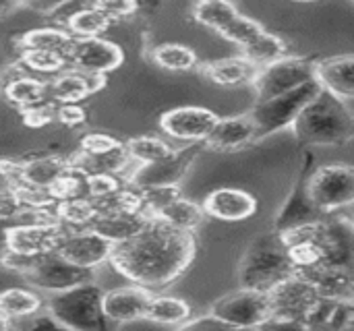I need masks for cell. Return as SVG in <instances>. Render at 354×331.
<instances>
[{
    "mask_svg": "<svg viewBox=\"0 0 354 331\" xmlns=\"http://www.w3.org/2000/svg\"><path fill=\"white\" fill-rule=\"evenodd\" d=\"M195 253L197 243L191 232L147 220L135 236L114 245L108 263L135 286L158 294L189 269Z\"/></svg>",
    "mask_w": 354,
    "mask_h": 331,
    "instance_id": "obj_1",
    "label": "cell"
},
{
    "mask_svg": "<svg viewBox=\"0 0 354 331\" xmlns=\"http://www.w3.org/2000/svg\"><path fill=\"white\" fill-rule=\"evenodd\" d=\"M303 145H344L353 139V114L346 102L319 91L290 126Z\"/></svg>",
    "mask_w": 354,
    "mask_h": 331,
    "instance_id": "obj_2",
    "label": "cell"
},
{
    "mask_svg": "<svg viewBox=\"0 0 354 331\" xmlns=\"http://www.w3.org/2000/svg\"><path fill=\"white\" fill-rule=\"evenodd\" d=\"M290 274L292 265L288 259V251L278 232H270L251 243L239 265L241 286L261 292H268L274 284L288 278Z\"/></svg>",
    "mask_w": 354,
    "mask_h": 331,
    "instance_id": "obj_3",
    "label": "cell"
},
{
    "mask_svg": "<svg viewBox=\"0 0 354 331\" xmlns=\"http://www.w3.org/2000/svg\"><path fill=\"white\" fill-rule=\"evenodd\" d=\"M104 290L95 282L56 292L50 299V315L64 328L75 331H112V323L102 311Z\"/></svg>",
    "mask_w": 354,
    "mask_h": 331,
    "instance_id": "obj_4",
    "label": "cell"
},
{
    "mask_svg": "<svg viewBox=\"0 0 354 331\" xmlns=\"http://www.w3.org/2000/svg\"><path fill=\"white\" fill-rule=\"evenodd\" d=\"M322 91L319 83L313 79L288 93H282L278 97H272L268 102H255L253 110L249 112V118L255 126L257 139H263L268 135H274L278 131H284L295 124L299 114L305 110V106Z\"/></svg>",
    "mask_w": 354,
    "mask_h": 331,
    "instance_id": "obj_5",
    "label": "cell"
},
{
    "mask_svg": "<svg viewBox=\"0 0 354 331\" xmlns=\"http://www.w3.org/2000/svg\"><path fill=\"white\" fill-rule=\"evenodd\" d=\"M207 315L228 328L241 331L257 330L272 319L268 292L243 288V286L220 296L209 307Z\"/></svg>",
    "mask_w": 354,
    "mask_h": 331,
    "instance_id": "obj_6",
    "label": "cell"
},
{
    "mask_svg": "<svg viewBox=\"0 0 354 331\" xmlns=\"http://www.w3.org/2000/svg\"><path fill=\"white\" fill-rule=\"evenodd\" d=\"M307 197L322 216L336 214L354 201V172L346 164H330L307 176Z\"/></svg>",
    "mask_w": 354,
    "mask_h": 331,
    "instance_id": "obj_7",
    "label": "cell"
},
{
    "mask_svg": "<svg viewBox=\"0 0 354 331\" xmlns=\"http://www.w3.org/2000/svg\"><path fill=\"white\" fill-rule=\"evenodd\" d=\"M313 62L297 56H284L257 70L253 85L257 102H268L282 93H288L309 81H313Z\"/></svg>",
    "mask_w": 354,
    "mask_h": 331,
    "instance_id": "obj_8",
    "label": "cell"
},
{
    "mask_svg": "<svg viewBox=\"0 0 354 331\" xmlns=\"http://www.w3.org/2000/svg\"><path fill=\"white\" fill-rule=\"evenodd\" d=\"M272 319L284 323H303L307 313L319 301L317 290L305 278L290 274L268 290Z\"/></svg>",
    "mask_w": 354,
    "mask_h": 331,
    "instance_id": "obj_9",
    "label": "cell"
},
{
    "mask_svg": "<svg viewBox=\"0 0 354 331\" xmlns=\"http://www.w3.org/2000/svg\"><path fill=\"white\" fill-rule=\"evenodd\" d=\"M31 286L46 292H64L75 286L93 282V272L81 269L68 261H64L58 253H48L37 259V263L23 276Z\"/></svg>",
    "mask_w": 354,
    "mask_h": 331,
    "instance_id": "obj_10",
    "label": "cell"
},
{
    "mask_svg": "<svg viewBox=\"0 0 354 331\" xmlns=\"http://www.w3.org/2000/svg\"><path fill=\"white\" fill-rule=\"evenodd\" d=\"M112 249L114 245L102 238L97 232H93L91 228H81V230H66L56 253L64 261L81 269L95 272L100 265H106L110 261Z\"/></svg>",
    "mask_w": 354,
    "mask_h": 331,
    "instance_id": "obj_11",
    "label": "cell"
},
{
    "mask_svg": "<svg viewBox=\"0 0 354 331\" xmlns=\"http://www.w3.org/2000/svg\"><path fill=\"white\" fill-rule=\"evenodd\" d=\"M66 58L73 70L106 77V73L122 64L124 54L114 41L104 37H91V39H75Z\"/></svg>",
    "mask_w": 354,
    "mask_h": 331,
    "instance_id": "obj_12",
    "label": "cell"
},
{
    "mask_svg": "<svg viewBox=\"0 0 354 331\" xmlns=\"http://www.w3.org/2000/svg\"><path fill=\"white\" fill-rule=\"evenodd\" d=\"M218 114L201 108V106H180L168 110L160 118V126L172 139L189 141V143H203L212 129L218 122Z\"/></svg>",
    "mask_w": 354,
    "mask_h": 331,
    "instance_id": "obj_13",
    "label": "cell"
},
{
    "mask_svg": "<svg viewBox=\"0 0 354 331\" xmlns=\"http://www.w3.org/2000/svg\"><path fill=\"white\" fill-rule=\"evenodd\" d=\"M66 230L62 226H37V224H15L6 226V251L17 255H48L56 253Z\"/></svg>",
    "mask_w": 354,
    "mask_h": 331,
    "instance_id": "obj_14",
    "label": "cell"
},
{
    "mask_svg": "<svg viewBox=\"0 0 354 331\" xmlns=\"http://www.w3.org/2000/svg\"><path fill=\"white\" fill-rule=\"evenodd\" d=\"M317 243L324 251L326 265L353 269V222L351 218L326 216L317 224Z\"/></svg>",
    "mask_w": 354,
    "mask_h": 331,
    "instance_id": "obj_15",
    "label": "cell"
},
{
    "mask_svg": "<svg viewBox=\"0 0 354 331\" xmlns=\"http://www.w3.org/2000/svg\"><path fill=\"white\" fill-rule=\"evenodd\" d=\"M149 299H151V292L135 284L112 288V290H106L102 296V311L106 319L114 325L133 323V321L145 319Z\"/></svg>",
    "mask_w": 354,
    "mask_h": 331,
    "instance_id": "obj_16",
    "label": "cell"
},
{
    "mask_svg": "<svg viewBox=\"0 0 354 331\" xmlns=\"http://www.w3.org/2000/svg\"><path fill=\"white\" fill-rule=\"evenodd\" d=\"M203 214L222 222H243L255 216L257 199L241 189H216L203 201Z\"/></svg>",
    "mask_w": 354,
    "mask_h": 331,
    "instance_id": "obj_17",
    "label": "cell"
},
{
    "mask_svg": "<svg viewBox=\"0 0 354 331\" xmlns=\"http://www.w3.org/2000/svg\"><path fill=\"white\" fill-rule=\"evenodd\" d=\"M313 75L319 87L342 102H351L354 95V58L351 54L332 56L313 62Z\"/></svg>",
    "mask_w": 354,
    "mask_h": 331,
    "instance_id": "obj_18",
    "label": "cell"
},
{
    "mask_svg": "<svg viewBox=\"0 0 354 331\" xmlns=\"http://www.w3.org/2000/svg\"><path fill=\"white\" fill-rule=\"evenodd\" d=\"M106 85V77L100 75H87L79 70H64L48 81V100L56 106L62 104H79L91 93L100 91Z\"/></svg>",
    "mask_w": 354,
    "mask_h": 331,
    "instance_id": "obj_19",
    "label": "cell"
},
{
    "mask_svg": "<svg viewBox=\"0 0 354 331\" xmlns=\"http://www.w3.org/2000/svg\"><path fill=\"white\" fill-rule=\"evenodd\" d=\"M253 141H257V133L249 114H239V116L218 118L216 126L212 129L203 145L214 151H234Z\"/></svg>",
    "mask_w": 354,
    "mask_h": 331,
    "instance_id": "obj_20",
    "label": "cell"
},
{
    "mask_svg": "<svg viewBox=\"0 0 354 331\" xmlns=\"http://www.w3.org/2000/svg\"><path fill=\"white\" fill-rule=\"evenodd\" d=\"M305 185H307V176L297 182L295 191L290 193L288 201L284 203L282 211L278 214L276 224H274V232L282 234V232H288V230H295V228H301V226L317 224V222H322L326 218L309 201Z\"/></svg>",
    "mask_w": 354,
    "mask_h": 331,
    "instance_id": "obj_21",
    "label": "cell"
},
{
    "mask_svg": "<svg viewBox=\"0 0 354 331\" xmlns=\"http://www.w3.org/2000/svg\"><path fill=\"white\" fill-rule=\"evenodd\" d=\"M305 331H351L353 330V303L319 299L303 319Z\"/></svg>",
    "mask_w": 354,
    "mask_h": 331,
    "instance_id": "obj_22",
    "label": "cell"
},
{
    "mask_svg": "<svg viewBox=\"0 0 354 331\" xmlns=\"http://www.w3.org/2000/svg\"><path fill=\"white\" fill-rule=\"evenodd\" d=\"M145 222L147 218L137 211H97L89 228L97 232L102 238H106L108 243L120 245L131 236H135Z\"/></svg>",
    "mask_w": 354,
    "mask_h": 331,
    "instance_id": "obj_23",
    "label": "cell"
},
{
    "mask_svg": "<svg viewBox=\"0 0 354 331\" xmlns=\"http://www.w3.org/2000/svg\"><path fill=\"white\" fill-rule=\"evenodd\" d=\"M301 278H305L309 284H313L319 299L353 303V269H348V267L326 265V267H319Z\"/></svg>",
    "mask_w": 354,
    "mask_h": 331,
    "instance_id": "obj_24",
    "label": "cell"
},
{
    "mask_svg": "<svg viewBox=\"0 0 354 331\" xmlns=\"http://www.w3.org/2000/svg\"><path fill=\"white\" fill-rule=\"evenodd\" d=\"M66 170H68V160L60 155H41V158L25 160V162H19V182L35 187V189H48Z\"/></svg>",
    "mask_w": 354,
    "mask_h": 331,
    "instance_id": "obj_25",
    "label": "cell"
},
{
    "mask_svg": "<svg viewBox=\"0 0 354 331\" xmlns=\"http://www.w3.org/2000/svg\"><path fill=\"white\" fill-rule=\"evenodd\" d=\"M73 44H75V37L66 29H60V27H39L19 37L21 52H54V54L68 56Z\"/></svg>",
    "mask_w": 354,
    "mask_h": 331,
    "instance_id": "obj_26",
    "label": "cell"
},
{
    "mask_svg": "<svg viewBox=\"0 0 354 331\" xmlns=\"http://www.w3.org/2000/svg\"><path fill=\"white\" fill-rule=\"evenodd\" d=\"M257 66L251 64L247 58L243 56H234V58H224V60H214L209 62L203 73L209 81H214L216 85H224V87H234V85H243V83H253L255 75H257Z\"/></svg>",
    "mask_w": 354,
    "mask_h": 331,
    "instance_id": "obj_27",
    "label": "cell"
},
{
    "mask_svg": "<svg viewBox=\"0 0 354 331\" xmlns=\"http://www.w3.org/2000/svg\"><path fill=\"white\" fill-rule=\"evenodd\" d=\"M205 214H203V207L195 201H189L185 197L172 201L170 205H166L162 211H158L151 220H158L174 230H180V232H195L201 222H203Z\"/></svg>",
    "mask_w": 354,
    "mask_h": 331,
    "instance_id": "obj_28",
    "label": "cell"
},
{
    "mask_svg": "<svg viewBox=\"0 0 354 331\" xmlns=\"http://www.w3.org/2000/svg\"><path fill=\"white\" fill-rule=\"evenodd\" d=\"M191 305L178 296H168V294H151L145 319L160 323V325H183L185 321L191 319Z\"/></svg>",
    "mask_w": 354,
    "mask_h": 331,
    "instance_id": "obj_29",
    "label": "cell"
},
{
    "mask_svg": "<svg viewBox=\"0 0 354 331\" xmlns=\"http://www.w3.org/2000/svg\"><path fill=\"white\" fill-rule=\"evenodd\" d=\"M124 149L131 158V162H135L137 166H153L160 162L170 160L176 149L166 143L160 137L153 135H141V137H133L124 143Z\"/></svg>",
    "mask_w": 354,
    "mask_h": 331,
    "instance_id": "obj_30",
    "label": "cell"
},
{
    "mask_svg": "<svg viewBox=\"0 0 354 331\" xmlns=\"http://www.w3.org/2000/svg\"><path fill=\"white\" fill-rule=\"evenodd\" d=\"M2 95L19 110H25L48 100V81L37 79L33 75H23L17 81H12L2 91Z\"/></svg>",
    "mask_w": 354,
    "mask_h": 331,
    "instance_id": "obj_31",
    "label": "cell"
},
{
    "mask_svg": "<svg viewBox=\"0 0 354 331\" xmlns=\"http://www.w3.org/2000/svg\"><path fill=\"white\" fill-rule=\"evenodd\" d=\"M56 209V220L64 230H81V228H89L93 218L97 216L95 203L87 197L81 199H68V201H60L54 205Z\"/></svg>",
    "mask_w": 354,
    "mask_h": 331,
    "instance_id": "obj_32",
    "label": "cell"
},
{
    "mask_svg": "<svg viewBox=\"0 0 354 331\" xmlns=\"http://www.w3.org/2000/svg\"><path fill=\"white\" fill-rule=\"evenodd\" d=\"M41 309V299L27 288H6L0 292V315L4 319H23Z\"/></svg>",
    "mask_w": 354,
    "mask_h": 331,
    "instance_id": "obj_33",
    "label": "cell"
},
{
    "mask_svg": "<svg viewBox=\"0 0 354 331\" xmlns=\"http://www.w3.org/2000/svg\"><path fill=\"white\" fill-rule=\"evenodd\" d=\"M284 52H286V44L276 33H270L263 29L251 44H247L243 48V58H247L257 68H263V66L284 58Z\"/></svg>",
    "mask_w": 354,
    "mask_h": 331,
    "instance_id": "obj_34",
    "label": "cell"
},
{
    "mask_svg": "<svg viewBox=\"0 0 354 331\" xmlns=\"http://www.w3.org/2000/svg\"><path fill=\"white\" fill-rule=\"evenodd\" d=\"M137 193H139V211L147 220H151L166 205L183 197V191L178 185H143V187H137Z\"/></svg>",
    "mask_w": 354,
    "mask_h": 331,
    "instance_id": "obj_35",
    "label": "cell"
},
{
    "mask_svg": "<svg viewBox=\"0 0 354 331\" xmlns=\"http://www.w3.org/2000/svg\"><path fill=\"white\" fill-rule=\"evenodd\" d=\"M239 15V8L226 0H203L193 6V17L197 23L222 33V29Z\"/></svg>",
    "mask_w": 354,
    "mask_h": 331,
    "instance_id": "obj_36",
    "label": "cell"
},
{
    "mask_svg": "<svg viewBox=\"0 0 354 331\" xmlns=\"http://www.w3.org/2000/svg\"><path fill=\"white\" fill-rule=\"evenodd\" d=\"M110 27V21L91 4L79 8L77 12L71 15L68 19V33L75 39H91L100 37L106 29Z\"/></svg>",
    "mask_w": 354,
    "mask_h": 331,
    "instance_id": "obj_37",
    "label": "cell"
},
{
    "mask_svg": "<svg viewBox=\"0 0 354 331\" xmlns=\"http://www.w3.org/2000/svg\"><path fill=\"white\" fill-rule=\"evenodd\" d=\"M19 64L33 77L35 75L56 77L71 68L68 58L64 54H54V52H21Z\"/></svg>",
    "mask_w": 354,
    "mask_h": 331,
    "instance_id": "obj_38",
    "label": "cell"
},
{
    "mask_svg": "<svg viewBox=\"0 0 354 331\" xmlns=\"http://www.w3.org/2000/svg\"><path fill=\"white\" fill-rule=\"evenodd\" d=\"M153 62L166 70L183 73L197 64V54L183 44H162L153 50Z\"/></svg>",
    "mask_w": 354,
    "mask_h": 331,
    "instance_id": "obj_39",
    "label": "cell"
},
{
    "mask_svg": "<svg viewBox=\"0 0 354 331\" xmlns=\"http://www.w3.org/2000/svg\"><path fill=\"white\" fill-rule=\"evenodd\" d=\"M48 193L54 199V203L68 201V199H81V197H85V176L68 166V170L64 174H60L48 187Z\"/></svg>",
    "mask_w": 354,
    "mask_h": 331,
    "instance_id": "obj_40",
    "label": "cell"
},
{
    "mask_svg": "<svg viewBox=\"0 0 354 331\" xmlns=\"http://www.w3.org/2000/svg\"><path fill=\"white\" fill-rule=\"evenodd\" d=\"M263 31V27L255 21V19H249V17H245V15H236L224 29H222V37H226V39H230V41H234V44H239L241 48H245L247 44H251L259 33Z\"/></svg>",
    "mask_w": 354,
    "mask_h": 331,
    "instance_id": "obj_41",
    "label": "cell"
},
{
    "mask_svg": "<svg viewBox=\"0 0 354 331\" xmlns=\"http://www.w3.org/2000/svg\"><path fill=\"white\" fill-rule=\"evenodd\" d=\"M124 185L129 182L116 174H91L85 176V197L91 201H100L118 193Z\"/></svg>",
    "mask_w": 354,
    "mask_h": 331,
    "instance_id": "obj_42",
    "label": "cell"
},
{
    "mask_svg": "<svg viewBox=\"0 0 354 331\" xmlns=\"http://www.w3.org/2000/svg\"><path fill=\"white\" fill-rule=\"evenodd\" d=\"M120 145H122V141H118L112 135H106V133H87L81 139L79 151L81 153H87V155H102V153L114 151Z\"/></svg>",
    "mask_w": 354,
    "mask_h": 331,
    "instance_id": "obj_43",
    "label": "cell"
},
{
    "mask_svg": "<svg viewBox=\"0 0 354 331\" xmlns=\"http://www.w3.org/2000/svg\"><path fill=\"white\" fill-rule=\"evenodd\" d=\"M93 8H97L110 23L116 21V19H127L131 17L133 12H137L139 4L133 2V0H97L91 4Z\"/></svg>",
    "mask_w": 354,
    "mask_h": 331,
    "instance_id": "obj_44",
    "label": "cell"
},
{
    "mask_svg": "<svg viewBox=\"0 0 354 331\" xmlns=\"http://www.w3.org/2000/svg\"><path fill=\"white\" fill-rule=\"evenodd\" d=\"M21 112H23V120H25L27 126L39 129V126H46L48 122L54 120V116H56V104L50 102V100H46V102H41L37 106H31V108H25Z\"/></svg>",
    "mask_w": 354,
    "mask_h": 331,
    "instance_id": "obj_45",
    "label": "cell"
},
{
    "mask_svg": "<svg viewBox=\"0 0 354 331\" xmlns=\"http://www.w3.org/2000/svg\"><path fill=\"white\" fill-rule=\"evenodd\" d=\"M21 203L10 191H0V224L2 226H12L21 214Z\"/></svg>",
    "mask_w": 354,
    "mask_h": 331,
    "instance_id": "obj_46",
    "label": "cell"
},
{
    "mask_svg": "<svg viewBox=\"0 0 354 331\" xmlns=\"http://www.w3.org/2000/svg\"><path fill=\"white\" fill-rule=\"evenodd\" d=\"M58 122H62L64 126H79L85 122V110L79 106V104H62V106H56V116H54Z\"/></svg>",
    "mask_w": 354,
    "mask_h": 331,
    "instance_id": "obj_47",
    "label": "cell"
},
{
    "mask_svg": "<svg viewBox=\"0 0 354 331\" xmlns=\"http://www.w3.org/2000/svg\"><path fill=\"white\" fill-rule=\"evenodd\" d=\"M176 331H241L234 330V328H228L224 323H220L218 319L205 315V317H195V319H189L185 321L183 325H178ZM249 331H257V330H249Z\"/></svg>",
    "mask_w": 354,
    "mask_h": 331,
    "instance_id": "obj_48",
    "label": "cell"
},
{
    "mask_svg": "<svg viewBox=\"0 0 354 331\" xmlns=\"http://www.w3.org/2000/svg\"><path fill=\"white\" fill-rule=\"evenodd\" d=\"M23 75H29L21 64H8V66H4V68H0V93L12 83V81H17L19 77H23Z\"/></svg>",
    "mask_w": 354,
    "mask_h": 331,
    "instance_id": "obj_49",
    "label": "cell"
},
{
    "mask_svg": "<svg viewBox=\"0 0 354 331\" xmlns=\"http://www.w3.org/2000/svg\"><path fill=\"white\" fill-rule=\"evenodd\" d=\"M23 6V2H10V0H0V19L2 17H6V15H10L12 10H17V8H21Z\"/></svg>",
    "mask_w": 354,
    "mask_h": 331,
    "instance_id": "obj_50",
    "label": "cell"
},
{
    "mask_svg": "<svg viewBox=\"0 0 354 331\" xmlns=\"http://www.w3.org/2000/svg\"><path fill=\"white\" fill-rule=\"evenodd\" d=\"M6 253V226L0 224V257Z\"/></svg>",
    "mask_w": 354,
    "mask_h": 331,
    "instance_id": "obj_51",
    "label": "cell"
},
{
    "mask_svg": "<svg viewBox=\"0 0 354 331\" xmlns=\"http://www.w3.org/2000/svg\"><path fill=\"white\" fill-rule=\"evenodd\" d=\"M0 331H12L10 321H8V319H4L2 315H0Z\"/></svg>",
    "mask_w": 354,
    "mask_h": 331,
    "instance_id": "obj_52",
    "label": "cell"
}]
</instances>
